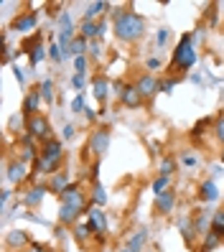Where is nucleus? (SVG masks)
Masks as SVG:
<instances>
[{
	"label": "nucleus",
	"mask_w": 224,
	"mask_h": 252,
	"mask_svg": "<svg viewBox=\"0 0 224 252\" xmlns=\"http://www.w3.org/2000/svg\"><path fill=\"white\" fill-rule=\"evenodd\" d=\"M112 28H115L117 41H123V43H132V41L143 38V33H145V21H143L140 13L125 8V10H117V13H115Z\"/></svg>",
	"instance_id": "nucleus-1"
},
{
	"label": "nucleus",
	"mask_w": 224,
	"mask_h": 252,
	"mask_svg": "<svg viewBox=\"0 0 224 252\" xmlns=\"http://www.w3.org/2000/svg\"><path fill=\"white\" fill-rule=\"evenodd\" d=\"M193 64H196V49H193V43H191V33H184L181 41H178L176 49H173V59L168 64V77H176L178 69L189 71Z\"/></svg>",
	"instance_id": "nucleus-2"
},
{
	"label": "nucleus",
	"mask_w": 224,
	"mask_h": 252,
	"mask_svg": "<svg viewBox=\"0 0 224 252\" xmlns=\"http://www.w3.org/2000/svg\"><path fill=\"white\" fill-rule=\"evenodd\" d=\"M41 41H43V33L36 31V33H31V36H28V38L21 43V54H28V64H31V69L38 66V62H41L43 56H46V54H43L46 49H43Z\"/></svg>",
	"instance_id": "nucleus-3"
},
{
	"label": "nucleus",
	"mask_w": 224,
	"mask_h": 252,
	"mask_svg": "<svg viewBox=\"0 0 224 252\" xmlns=\"http://www.w3.org/2000/svg\"><path fill=\"white\" fill-rule=\"evenodd\" d=\"M26 132L31 135L33 140H41V143H46V140H51L54 135H51V125H49V120L43 117L41 112L38 115H33L31 120H26Z\"/></svg>",
	"instance_id": "nucleus-4"
},
{
	"label": "nucleus",
	"mask_w": 224,
	"mask_h": 252,
	"mask_svg": "<svg viewBox=\"0 0 224 252\" xmlns=\"http://www.w3.org/2000/svg\"><path fill=\"white\" fill-rule=\"evenodd\" d=\"M59 201H62V206H77L79 212H84L89 196L82 191V186H79V181H77V184H69L62 194H59Z\"/></svg>",
	"instance_id": "nucleus-5"
},
{
	"label": "nucleus",
	"mask_w": 224,
	"mask_h": 252,
	"mask_svg": "<svg viewBox=\"0 0 224 252\" xmlns=\"http://www.w3.org/2000/svg\"><path fill=\"white\" fill-rule=\"evenodd\" d=\"M87 148H89V153L104 156V153L110 151V130H107V127H97V130H92Z\"/></svg>",
	"instance_id": "nucleus-6"
},
{
	"label": "nucleus",
	"mask_w": 224,
	"mask_h": 252,
	"mask_svg": "<svg viewBox=\"0 0 224 252\" xmlns=\"http://www.w3.org/2000/svg\"><path fill=\"white\" fill-rule=\"evenodd\" d=\"M41 102H43V97H41V87H36V90H31V92L26 94V99H23V107H21L23 120H31L33 115H38Z\"/></svg>",
	"instance_id": "nucleus-7"
},
{
	"label": "nucleus",
	"mask_w": 224,
	"mask_h": 252,
	"mask_svg": "<svg viewBox=\"0 0 224 252\" xmlns=\"http://www.w3.org/2000/svg\"><path fill=\"white\" fill-rule=\"evenodd\" d=\"M173 206H176V191H173V189H168V191H163V194H158L156 201H153V209H156L158 217H168V214L173 212Z\"/></svg>",
	"instance_id": "nucleus-8"
},
{
	"label": "nucleus",
	"mask_w": 224,
	"mask_h": 252,
	"mask_svg": "<svg viewBox=\"0 0 224 252\" xmlns=\"http://www.w3.org/2000/svg\"><path fill=\"white\" fill-rule=\"evenodd\" d=\"M87 224L92 227L95 234H107V214L99 206H92V209H87Z\"/></svg>",
	"instance_id": "nucleus-9"
},
{
	"label": "nucleus",
	"mask_w": 224,
	"mask_h": 252,
	"mask_svg": "<svg viewBox=\"0 0 224 252\" xmlns=\"http://www.w3.org/2000/svg\"><path fill=\"white\" fill-rule=\"evenodd\" d=\"M36 26H38V13H21L13 21V31H21V33H36Z\"/></svg>",
	"instance_id": "nucleus-10"
},
{
	"label": "nucleus",
	"mask_w": 224,
	"mask_h": 252,
	"mask_svg": "<svg viewBox=\"0 0 224 252\" xmlns=\"http://www.w3.org/2000/svg\"><path fill=\"white\" fill-rule=\"evenodd\" d=\"M28 173L31 171H26V163H21L18 158L16 160H8V168H5V179L10 181V184H23V181H28Z\"/></svg>",
	"instance_id": "nucleus-11"
},
{
	"label": "nucleus",
	"mask_w": 224,
	"mask_h": 252,
	"mask_svg": "<svg viewBox=\"0 0 224 252\" xmlns=\"http://www.w3.org/2000/svg\"><path fill=\"white\" fill-rule=\"evenodd\" d=\"M143 102H145V97L140 94L138 87H135V84H128L125 92H123V97H120V105L128 107V110H138V107H143Z\"/></svg>",
	"instance_id": "nucleus-12"
},
{
	"label": "nucleus",
	"mask_w": 224,
	"mask_h": 252,
	"mask_svg": "<svg viewBox=\"0 0 224 252\" xmlns=\"http://www.w3.org/2000/svg\"><path fill=\"white\" fill-rule=\"evenodd\" d=\"M135 87L140 90V94L145 97V99H153L156 94H158V87H160V79H156L153 74H143V77L135 82Z\"/></svg>",
	"instance_id": "nucleus-13"
},
{
	"label": "nucleus",
	"mask_w": 224,
	"mask_h": 252,
	"mask_svg": "<svg viewBox=\"0 0 224 252\" xmlns=\"http://www.w3.org/2000/svg\"><path fill=\"white\" fill-rule=\"evenodd\" d=\"M46 194H49V184H36V186L23 196V204L28 206V209H36V206L43 201V196H46Z\"/></svg>",
	"instance_id": "nucleus-14"
},
{
	"label": "nucleus",
	"mask_w": 224,
	"mask_h": 252,
	"mask_svg": "<svg viewBox=\"0 0 224 252\" xmlns=\"http://www.w3.org/2000/svg\"><path fill=\"white\" fill-rule=\"evenodd\" d=\"M92 94L97 97L99 105H104V102H107V97H110V82H107V77H104V74H97V77L92 79Z\"/></svg>",
	"instance_id": "nucleus-15"
},
{
	"label": "nucleus",
	"mask_w": 224,
	"mask_h": 252,
	"mask_svg": "<svg viewBox=\"0 0 224 252\" xmlns=\"http://www.w3.org/2000/svg\"><path fill=\"white\" fill-rule=\"evenodd\" d=\"M102 33H104V23H102V21H99V23H95V21H82V26H79V36L87 38V41L102 38Z\"/></svg>",
	"instance_id": "nucleus-16"
},
{
	"label": "nucleus",
	"mask_w": 224,
	"mask_h": 252,
	"mask_svg": "<svg viewBox=\"0 0 224 252\" xmlns=\"http://www.w3.org/2000/svg\"><path fill=\"white\" fill-rule=\"evenodd\" d=\"M5 245H8L10 250H21V247L31 245V237H28V232H23V229H13V232L5 237Z\"/></svg>",
	"instance_id": "nucleus-17"
},
{
	"label": "nucleus",
	"mask_w": 224,
	"mask_h": 252,
	"mask_svg": "<svg viewBox=\"0 0 224 252\" xmlns=\"http://www.w3.org/2000/svg\"><path fill=\"white\" fill-rule=\"evenodd\" d=\"M71 181H69V173L66 171H56L54 176H51V179H49V191H51V194H62V191L69 186Z\"/></svg>",
	"instance_id": "nucleus-18"
},
{
	"label": "nucleus",
	"mask_w": 224,
	"mask_h": 252,
	"mask_svg": "<svg viewBox=\"0 0 224 252\" xmlns=\"http://www.w3.org/2000/svg\"><path fill=\"white\" fill-rule=\"evenodd\" d=\"M79 209L77 206H59V221L62 224H69V227H74V224H79Z\"/></svg>",
	"instance_id": "nucleus-19"
},
{
	"label": "nucleus",
	"mask_w": 224,
	"mask_h": 252,
	"mask_svg": "<svg viewBox=\"0 0 224 252\" xmlns=\"http://www.w3.org/2000/svg\"><path fill=\"white\" fill-rule=\"evenodd\" d=\"M87 49H89V41H87V38H82V36H77V38H74V43L69 46V51L64 54V59H77V56H87Z\"/></svg>",
	"instance_id": "nucleus-20"
},
{
	"label": "nucleus",
	"mask_w": 224,
	"mask_h": 252,
	"mask_svg": "<svg viewBox=\"0 0 224 252\" xmlns=\"http://www.w3.org/2000/svg\"><path fill=\"white\" fill-rule=\"evenodd\" d=\"M199 196H201V201H204V204L217 201V196H219L217 184H214V181H204V184H201V189H199Z\"/></svg>",
	"instance_id": "nucleus-21"
},
{
	"label": "nucleus",
	"mask_w": 224,
	"mask_h": 252,
	"mask_svg": "<svg viewBox=\"0 0 224 252\" xmlns=\"http://www.w3.org/2000/svg\"><path fill=\"white\" fill-rule=\"evenodd\" d=\"M145 242H148V229H145V227H140L135 234H132V240L128 242V250H130V252H140Z\"/></svg>",
	"instance_id": "nucleus-22"
},
{
	"label": "nucleus",
	"mask_w": 224,
	"mask_h": 252,
	"mask_svg": "<svg viewBox=\"0 0 224 252\" xmlns=\"http://www.w3.org/2000/svg\"><path fill=\"white\" fill-rule=\"evenodd\" d=\"M71 234H74V240H77V245H87V240L92 237L95 232H92V227L89 224H74V229H71Z\"/></svg>",
	"instance_id": "nucleus-23"
},
{
	"label": "nucleus",
	"mask_w": 224,
	"mask_h": 252,
	"mask_svg": "<svg viewBox=\"0 0 224 252\" xmlns=\"http://www.w3.org/2000/svg\"><path fill=\"white\" fill-rule=\"evenodd\" d=\"M222 242H224L222 237H219L217 232H212V229H209V232L204 234V245H201V252H214V250H217Z\"/></svg>",
	"instance_id": "nucleus-24"
},
{
	"label": "nucleus",
	"mask_w": 224,
	"mask_h": 252,
	"mask_svg": "<svg viewBox=\"0 0 224 252\" xmlns=\"http://www.w3.org/2000/svg\"><path fill=\"white\" fill-rule=\"evenodd\" d=\"M110 10V3H89V8H87V13H84V21H95L97 16H102V13H107Z\"/></svg>",
	"instance_id": "nucleus-25"
},
{
	"label": "nucleus",
	"mask_w": 224,
	"mask_h": 252,
	"mask_svg": "<svg viewBox=\"0 0 224 252\" xmlns=\"http://www.w3.org/2000/svg\"><path fill=\"white\" fill-rule=\"evenodd\" d=\"M209 229L217 232L222 240H224V209H219V212L212 214V219H209Z\"/></svg>",
	"instance_id": "nucleus-26"
},
{
	"label": "nucleus",
	"mask_w": 224,
	"mask_h": 252,
	"mask_svg": "<svg viewBox=\"0 0 224 252\" xmlns=\"http://www.w3.org/2000/svg\"><path fill=\"white\" fill-rule=\"evenodd\" d=\"M89 201H92L95 206H99V209H102L104 204H107V194H104L102 184H95V186H92V194H89Z\"/></svg>",
	"instance_id": "nucleus-27"
},
{
	"label": "nucleus",
	"mask_w": 224,
	"mask_h": 252,
	"mask_svg": "<svg viewBox=\"0 0 224 252\" xmlns=\"http://www.w3.org/2000/svg\"><path fill=\"white\" fill-rule=\"evenodd\" d=\"M178 229H181V234H184V242L191 245V242H193V234H196V227H193V221H191V219H184L181 224H178Z\"/></svg>",
	"instance_id": "nucleus-28"
},
{
	"label": "nucleus",
	"mask_w": 224,
	"mask_h": 252,
	"mask_svg": "<svg viewBox=\"0 0 224 252\" xmlns=\"http://www.w3.org/2000/svg\"><path fill=\"white\" fill-rule=\"evenodd\" d=\"M168 184H171V176H158V179L153 181V194L158 196V194H163V191H168L171 189Z\"/></svg>",
	"instance_id": "nucleus-29"
},
{
	"label": "nucleus",
	"mask_w": 224,
	"mask_h": 252,
	"mask_svg": "<svg viewBox=\"0 0 224 252\" xmlns=\"http://www.w3.org/2000/svg\"><path fill=\"white\" fill-rule=\"evenodd\" d=\"M158 171H160V176H171V173L176 171V160H173L171 156H163V158H160V168H158Z\"/></svg>",
	"instance_id": "nucleus-30"
},
{
	"label": "nucleus",
	"mask_w": 224,
	"mask_h": 252,
	"mask_svg": "<svg viewBox=\"0 0 224 252\" xmlns=\"http://www.w3.org/2000/svg\"><path fill=\"white\" fill-rule=\"evenodd\" d=\"M41 97H43V102H54V82L51 79L41 82Z\"/></svg>",
	"instance_id": "nucleus-31"
},
{
	"label": "nucleus",
	"mask_w": 224,
	"mask_h": 252,
	"mask_svg": "<svg viewBox=\"0 0 224 252\" xmlns=\"http://www.w3.org/2000/svg\"><path fill=\"white\" fill-rule=\"evenodd\" d=\"M178 84V77H166V79H160V87H158V92L163 94H171V90Z\"/></svg>",
	"instance_id": "nucleus-32"
},
{
	"label": "nucleus",
	"mask_w": 224,
	"mask_h": 252,
	"mask_svg": "<svg viewBox=\"0 0 224 252\" xmlns=\"http://www.w3.org/2000/svg\"><path fill=\"white\" fill-rule=\"evenodd\" d=\"M89 59H99L102 56V38H95V41H89Z\"/></svg>",
	"instance_id": "nucleus-33"
},
{
	"label": "nucleus",
	"mask_w": 224,
	"mask_h": 252,
	"mask_svg": "<svg viewBox=\"0 0 224 252\" xmlns=\"http://www.w3.org/2000/svg\"><path fill=\"white\" fill-rule=\"evenodd\" d=\"M214 132H217V140L224 145V110H222V115L214 120Z\"/></svg>",
	"instance_id": "nucleus-34"
},
{
	"label": "nucleus",
	"mask_w": 224,
	"mask_h": 252,
	"mask_svg": "<svg viewBox=\"0 0 224 252\" xmlns=\"http://www.w3.org/2000/svg\"><path fill=\"white\" fill-rule=\"evenodd\" d=\"M84 84H87L84 74H74V77H71V87H74V90H77L79 94H82V90H84Z\"/></svg>",
	"instance_id": "nucleus-35"
},
{
	"label": "nucleus",
	"mask_w": 224,
	"mask_h": 252,
	"mask_svg": "<svg viewBox=\"0 0 224 252\" xmlns=\"http://www.w3.org/2000/svg\"><path fill=\"white\" fill-rule=\"evenodd\" d=\"M87 107H84V94H77V97H74V102H71V112H84Z\"/></svg>",
	"instance_id": "nucleus-36"
},
{
	"label": "nucleus",
	"mask_w": 224,
	"mask_h": 252,
	"mask_svg": "<svg viewBox=\"0 0 224 252\" xmlns=\"http://www.w3.org/2000/svg\"><path fill=\"white\" fill-rule=\"evenodd\" d=\"M166 41H168V28L163 26V28H158V33H156V43L158 46H166Z\"/></svg>",
	"instance_id": "nucleus-37"
},
{
	"label": "nucleus",
	"mask_w": 224,
	"mask_h": 252,
	"mask_svg": "<svg viewBox=\"0 0 224 252\" xmlns=\"http://www.w3.org/2000/svg\"><path fill=\"white\" fill-rule=\"evenodd\" d=\"M49 56L54 59V62H59V59H64V51H62V46H59V43H51V46H49Z\"/></svg>",
	"instance_id": "nucleus-38"
},
{
	"label": "nucleus",
	"mask_w": 224,
	"mask_h": 252,
	"mask_svg": "<svg viewBox=\"0 0 224 252\" xmlns=\"http://www.w3.org/2000/svg\"><path fill=\"white\" fill-rule=\"evenodd\" d=\"M209 125H212V120H204V123H196V125H193V130H191V135H193V138H199V135H201V132H204V130H206Z\"/></svg>",
	"instance_id": "nucleus-39"
},
{
	"label": "nucleus",
	"mask_w": 224,
	"mask_h": 252,
	"mask_svg": "<svg viewBox=\"0 0 224 252\" xmlns=\"http://www.w3.org/2000/svg\"><path fill=\"white\" fill-rule=\"evenodd\" d=\"M74 69H77V74H84V69H87V56H77V59H74Z\"/></svg>",
	"instance_id": "nucleus-40"
},
{
	"label": "nucleus",
	"mask_w": 224,
	"mask_h": 252,
	"mask_svg": "<svg viewBox=\"0 0 224 252\" xmlns=\"http://www.w3.org/2000/svg\"><path fill=\"white\" fill-rule=\"evenodd\" d=\"M28 252H51L46 245H38V242H31L28 245Z\"/></svg>",
	"instance_id": "nucleus-41"
},
{
	"label": "nucleus",
	"mask_w": 224,
	"mask_h": 252,
	"mask_svg": "<svg viewBox=\"0 0 224 252\" xmlns=\"http://www.w3.org/2000/svg\"><path fill=\"white\" fill-rule=\"evenodd\" d=\"M13 74H16V79H18V84H26V77H23V71L18 69V64L13 66Z\"/></svg>",
	"instance_id": "nucleus-42"
},
{
	"label": "nucleus",
	"mask_w": 224,
	"mask_h": 252,
	"mask_svg": "<svg viewBox=\"0 0 224 252\" xmlns=\"http://www.w3.org/2000/svg\"><path fill=\"white\" fill-rule=\"evenodd\" d=\"M145 66H148V69H158V66H160V59H156V56H153V59H148V64H145Z\"/></svg>",
	"instance_id": "nucleus-43"
},
{
	"label": "nucleus",
	"mask_w": 224,
	"mask_h": 252,
	"mask_svg": "<svg viewBox=\"0 0 224 252\" xmlns=\"http://www.w3.org/2000/svg\"><path fill=\"white\" fill-rule=\"evenodd\" d=\"M71 138H74V127L66 125V127H64V140H71Z\"/></svg>",
	"instance_id": "nucleus-44"
},
{
	"label": "nucleus",
	"mask_w": 224,
	"mask_h": 252,
	"mask_svg": "<svg viewBox=\"0 0 224 252\" xmlns=\"http://www.w3.org/2000/svg\"><path fill=\"white\" fill-rule=\"evenodd\" d=\"M184 163H186V166H193V163H196V158H193V156H184Z\"/></svg>",
	"instance_id": "nucleus-45"
},
{
	"label": "nucleus",
	"mask_w": 224,
	"mask_h": 252,
	"mask_svg": "<svg viewBox=\"0 0 224 252\" xmlns=\"http://www.w3.org/2000/svg\"><path fill=\"white\" fill-rule=\"evenodd\" d=\"M0 199H3V204H8V199H10V191H8V189H3V196H0Z\"/></svg>",
	"instance_id": "nucleus-46"
},
{
	"label": "nucleus",
	"mask_w": 224,
	"mask_h": 252,
	"mask_svg": "<svg viewBox=\"0 0 224 252\" xmlns=\"http://www.w3.org/2000/svg\"><path fill=\"white\" fill-rule=\"evenodd\" d=\"M120 252H130V250H128V247H123V250H120Z\"/></svg>",
	"instance_id": "nucleus-47"
}]
</instances>
